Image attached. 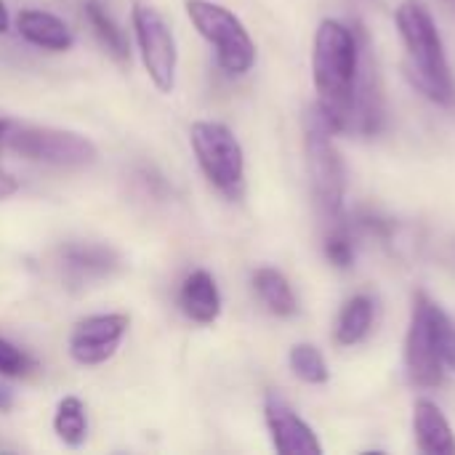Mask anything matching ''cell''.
I'll return each mask as SVG.
<instances>
[{
  "mask_svg": "<svg viewBox=\"0 0 455 455\" xmlns=\"http://www.w3.org/2000/svg\"><path fill=\"white\" fill-rule=\"evenodd\" d=\"M53 432L56 437L69 445V448H80L88 440V416H85V405L80 397L69 395L56 405V416H53Z\"/></svg>",
  "mask_w": 455,
  "mask_h": 455,
  "instance_id": "18",
  "label": "cell"
},
{
  "mask_svg": "<svg viewBox=\"0 0 455 455\" xmlns=\"http://www.w3.org/2000/svg\"><path fill=\"white\" fill-rule=\"evenodd\" d=\"M448 3H453V5H455V0H448Z\"/></svg>",
  "mask_w": 455,
  "mask_h": 455,
  "instance_id": "27",
  "label": "cell"
},
{
  "mask_svg": "<svg viewBox=\"0 0 455 455\" xmlns=\"http://www.w3.org/2000/svg\"><path fill=\"white\" fill-rule=\"evenodd\" d=\"M413 432L416 445L427 455H455V435L445 419V413L429 403L419 400L413 408Z\"/></svg>",
  "mask_w": 455,
  "mask_h": 455,
  "instance_id": "13",
  "label": "cell"
},
{
  "mask_svg": "<svg viewBox=\"0 0 455 455\" xmlns=\"http://www.w3.org/2000/svg\"><path fill=\"white\" fill-rule=\"evenodd\" d=\"M85 19L93 29V35L99 37V43L107 48V53L117 61H128L131 56V43L125 37V32L115 24V19L107 13V8L101 5V0H85Z\"/></svg>",
  "mask_w": 455,
  "mask_h": 455,
  "instance_id": "17",
  "label": "cell"
},
{
  "mask_svg": "<svg viewBox=\"0 0 455 455\" xmlns=\"http://www.w3.org/2000/svg\"><path fill=\"white\" fill-rule=\"evenodd\" d=\"M179 309L200 325H211L221 315V293L208 269H195L179 288Z\"/></svg>",
  "mask_w": 455,
  "mask_h": 455,
  "instance_id": "11",
  "label": "cell"
},
{
  "mask_svg": "<svg viewBox=\"0 0 455 455\" xmlns=\"http://www.w3.org/2000/svg\"><path fill=\"white\" fill-rule=\"evenodd\" d=\"M11 131H13V123L0 117V147H5V144H8V136H11Z\"/></svg>",
  "mask_w": 455,
  "mask_h": 455,
  "instance_id": "25",
  "label": "cell"
},
{
  "mask_svg": "<svg viewBox=\"0 0 455 455\" xmlns=\"http://www.w3.org/2000/svg\"><path fill=\"white\" fill-rule=\"evenodd\" d=\"M325 256L339 269H347L355 264V240L347 227L336 224V229L325 237Z\"/></svg>",
  "mask_w": 455,
  "mask_h": 455,
  "instance_id": "20",
  "label": "cell"
},
{
  "mask_svg": "<svg viewBox=\"0 0 455 455\" xmlns=\"http://www.w3.org/2000/svg\"><path fill=\"white\" fill-rule=\"evenodd\" d=\"M435 309L437 304L427 293L413 296V309H411V328L405 339V371L413 387L432 389L443 384L445 365L437 352V339H435Z\"/></svg>",
  "mask_w": 455,
  "mask_h": 455,
  "instance_id": "8",
  "label": "cell"
},
{
  "mask_svg": "<svg viewBox=\"0 0 455 455\" xmlns=\"http://www.w3.org/2000/svg\"><path fill=\"white\" fill-rule=\"evenodd\" d=\"M435 339L443 365L455 373V323L443 312V307L435 309Z\"/></svg>",
  "mask_w": 455,
  "mask_h": 455,
  "instance_id": "21",
  "label": "cell"
},
{
  "mask_svg": "<svg viewBox=\"0 0 455 455\" xmlns=\"http://www.w3.org/2000/svg\"><path fill=\"white\" fill-rule=\"evenodd\" d=\"M253 288L272 315H277V317H293L296 315V309H299L296 293L280 269H272V267L256 269L253 272Z\"/></svg>",
  "mask_w": 455,
  "mask_h": 455,
  "instance_id": "15",
  "label": "cell"
},
{
  "mask_svg": "<svg viewBox=\"0 0 455 455\" xmlns=\"http://www.w3.org/2000/svg\"><path fill=\"white\" fill-rule=\"evenodd\" d=\"M16 189H19V181H16L8 171H3V168H0V200H5V197L16 195Z\"/></svg>",
  "mask_w": 455,
  "mask_h": 455,
  "instance_id": "23",
  "label": "cell"
},
{
  "mask_svg": "<svg viewBox=\"0 0 455 455\" xmlns=\"http://www.w3.org/2000/svg\"><path fill=\"white\" fill-rule=\"evenodd\" d=\"M363 51L355 29L336 19L320 21L312 51V77L317 88V112L333 133L349 131L363 77Z\"/></svg>",
  "mask_w": 455,
  "mask_h": 455,
  "instance_id": "1",
  "label": "cell"
},
{
  "mask_svg": "<svg viewBox=\"0 0 455 455\" xmlns=\"http://www.w3.org/2000/svg\"><path fill=\"white\" fill-rule=\"evenodd\" d=\"M13 403H16L13 389H11V387H5V384H0V411H3V413H8V411L13 408Z\"/></svg>",
  "mask_w": 455,
  "mask_h": 455,
  "instance_id": "24",
  "label": "cell"
},
{
  "mask_svg": "<svg viewBox=\"0 0 455 455\" xmlns=\"http://www.w3.org/2000/svg\"><path fill=\"white\" fill-rule=\"evenodd\" d=\"M131 328V317L120 312L91 315L69 333V357L80 365H101L115 357Z\"/></svg>",
  "mask_w": 455,
  "mask_h": 455,
  "instance_id": "9",
  "label": "cell"
},
{
  "mask_svg": "<svg viewBox=\"0 0 455 455\" xmlns=\"http://www.w3.org/2000/svg\"><path fill=\"white\" fill-rule=\"evenodd\" d=\"M291 371L296 379H301L304 384H325L328 381V365L323 360V355L312 347V344H296L291 349Z\"/></svg>",
  "mask_w": 455,
  "mask_h": 455,
  "instance_id": "19",
  "label": "cell"
},
{
  "mask_svg": "<svg viewBox=\"0 0 455 455\" xmlns=\"http://www.w3.org/2000/svg\"><path fill=\"white\" fill-rule=\"evenodd\" d=\"M373 325V301L368 296H352L336 320V341L341 347L360 344Z\"/></svg>",
  "mask_w": 455,
  "mask_h": 455,
  "instance_id": "16",
  "label": "cell"
},
{
  "mask_svg": "<svg viewBox=\"0 0 455 455\" xmlns=\"http://www.w3.org/2000/svg\"><path fill=\"white\" fill-rule=\"evenodd\" d=\"M8 24H11V19H8V8H5V3L0 0V35H3V32H8Z\"/></svg>",
  "mask_w": 455,
  "mask_h": 455,
  "instance_id": "26",
  "label": "cell"
},
{
  "mask_svg": "<svg viewBox=\"0 0 455 455\" xmlns=\"http://www.w3.org/2000/svg\"><path fill=\"white\" fill-rule=\"evenodd\" d=\"M131 21H133V35H136V45L141 53V64H144L152 85L160 93H173L179 51H176V37H173L165 16L155 5L136 0L133 11H131Z\"/></svg>",
  "mask_w": 455,
  "mask_h": 455,
  "instance_id": "5",
  "label": "cell"
},
{
  "mask_svg": "<svg viewBox=\"0 0 455 455\" xmlns=\"http://www.w3.org/2000/svg\"><path fill=\"white\" fill-rule=\"evenodd\" d=\"M35 368V363L11 341L0 339V376L5 379H21Z\"/></svg>",
  "mask_w": 455,
  "mask_h": 455,
  "instance_id": "22",
  "label": "cell"
},
{
  "mask_svg": "<svg viewBox=\"0 0 455 455\" xmlns=\"http://www.w3.org/2000/svg\"><path fill=\"white\" fill-rule=\"evenodd\" d=\"M13 152L32 163L59 165V168H83L96 160V144L75 131L61 128H37V125H13L8 144Z\"/></svg>",
  "mask_w": 455,
  "mask_h": 455,
  "instance_id": "7",
  "label": "cell"
},
{
  "mask_svg": "<svg viewBox=\"0 0 455 455\" xmlns=\"http://www.w3.org/2000/svg\"><path fill=\"white\" fill-rule=\"evenodd\" d=\"M333 131L317 112V107L307 115V157H309V176L315 187V197L320 211L339 221L344 208V165L333 147Z\"/></svg>",
  "mask_w": 455,
  "mask_h": 455,
  "instance_id": "6",
  "label": "cell"
},
{
  "mask_svg": "<svg viewBox=\"0 0 455 455\" xmlns=\"http://www.w3.org/2000/svg\"><path fill=\"white\" fill-rule=\"evenodd\" d=\"M397 29L408 51V80L435 104L453 107L455 104V83L448 67L445 45L437 32V24L432 13L416 3L405 0L397 8Z\"/></svg>",
  "mask_w": 455,
  "mask_h": 455,
  "instance_id": "2",
  "label": "cell"
},
{
  "mask_svg": "<svg viewBox=\"0 0 455 455\" xmlns=\"http://www.w3.org/2000/svg\"><path fill=\"white\" fill-rule=\"evenodd\" d=\"M61 264L72 277L91 280V277H104L112 269H117V253L107 245L72 243L61 248Z\"/></svg>",
  "mask_w": 455,
  "mask_h": 455,
  "instance_id": "14",
  "label": "cell"
},
{
  "mask_svg": "<svg viewBox=\"0 0 455 455\" xmlns=\"http://www.w3.org/2000/svg\"><path fill=\"white\" fill-rule=\"evenodd\" d=\"M184 8L195 29L216 48V61L227 75L240 77L253 69L256 43L229 8L213 0H187Z\"/></svg>",
  "mask_w": 455,
  "mask_h": 455,
  "instance_id": "3",
  "label": "cell"
},
{
  "mask_svg": "<svg viewBox=\"0 0 455 455\" xmlns=\"http://www.w3.org/2000/svg\"><path fill=\"white\" fill-rule=\"evenodd\" d=\"M16 29L29 45H37L43 51L59 53V51H69L75 45V35L67 27V21L59 19L56 13H48V11H37V8L19 11Z\"/></svg>",
  "mask_w": 455,
  "mask_h": 455,
  "instance_id": "12",
  "label": "cell"
},
{
  "mask_svg": "<svg viewBox=\"0 0 455 455\" xmlns=\"http://www.w3.org/2000/svg\"><path fill=\"white\" fill-rule=\"evenodd\" d=\"M264 416H267V427L272 432V443L275 451L283 455H320L323 445L317 440V435L312 432V427L307 421H301L280 397L269 395L267 405H264Z\"/></svg>",
  "mask_w": 455,
  "mask_h": 455,
  "instance_id": "10",
  "label": "cell"
},
{
  "mask_svg": "<svg viewBox=\"0 0 455 455\" xmlns=\"http://www.w3.org/2000/svg\"><path fill=\"white\" fill-rule=\"evenodd\" d=\"M189 144L205 179L229 197H237L245 181V155L237 136L216 120H197L189 128Z\"/></svg>",
  "mask_w": 455,
  "mask_h": 455,
  "instance_id": "4",
  "label": "cell"
}]
</instances>
